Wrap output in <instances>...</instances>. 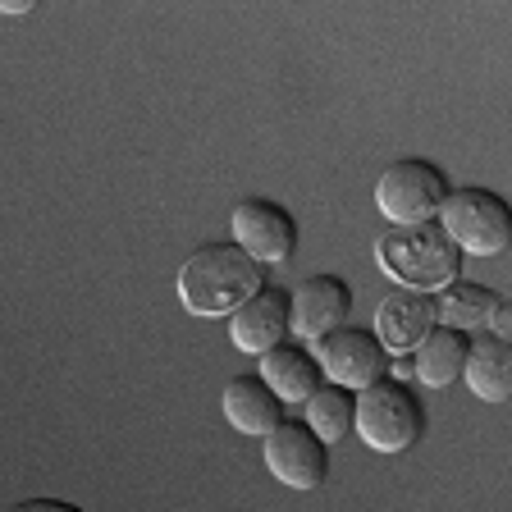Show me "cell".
Instances as JSON below:
<instances>
[{"instance_id":"cell-16","label":"cell","mask_w":512,"mask_h":512,"mask_svg":"<svg viewBox=\"0 0 512 512\" xmlns=\"http://www.w3.org/2000/svg\"><path fill=\"white\" fill-rule=\"evenodd\" d=\"M439 325H448V330H490L494 325V311H499V293L485 284H467V279H458L453 288H444L439 293Z\"/></svg>"},{"instance_id":"cell-1","label":"cell","mask_w":512,"mask_h":512,"mask_svg":"<svg viewBox=\"0 0 512 512\" xmlns=\"http://www.w3.org/2000/svg\"><path fill=\"white\" fill-rule=\"evenodd\" d=\"M266 288V266L238 243H202L179 270V302L202 320L234 316Z\"/></svg>"},{"instance_id":"cell-17","label":"cell","mask_w":512,"mask_h":512,"mask_svg":"<svg viewBox=\"0 0 512 512\" xmlns=\"http://www.w3.org/2000/svg\"><path fill=\"white\" fill-rule=\"evenodd\" d=\"M307 426L316 430L325 444L348 439L352 430H357V394H352V389H343V384L325 380L316 394H311V403H307Z\"/></svg>"},{"instance_id":"cell-11","label":"cell","mask_w":512,"mask_h":512,"mask_svg":"<svg viewBox=\"0 0 512 512\" xmlns=\"http://www.w3.org/2000/svg\"><path fill=\"white\" fill-rule=\"evenodd\" d=\"M435 325H439V302L430 293L398 288L394 298H384L380 311H375V334H380L384 352H398V357L421 348L435 334Z\"/></svg>"},{"instance_id":"cell-19","label":"cell","mask_w":512,"mask_h":512,"mask_svg":"<svg viewBox=\"0 0 512 512\" xmlns=\"http://www.w3.org/2000/svg\"><path fill=\"white\" fill-rule=\"evenodd\" d=\"M494 334H503V339H512V293L508 298H499V311H494Z\"/></svg>"},{"instance_id":"cell-9","label":"cell","mask_w":512,"mask_h":512,"mask_svg":"<svg viewBox=\"0 0 512 512\" xmlns=\"http://www.w3.org/2000/svg\"><path fill=\"white\" fill-rule=\"evenodd\" d=\"M288 334H293V293H284V288L266 284L243 311L229 316V339H234V348L247 352V357L275 352Z\"/></svg>"},{"instance_id":"cell-4","label":"cell","mask_w":512,"mask_h":512,"mask_svg":"<svg viewBox=\"0 0 512 512\" xmlns=\"http://www.w3.org/2000/svg\"><path fill=\"white\" fill-rule=\"evenodd\" d=\"M426 430V412L416 394L398 380H380L357 394V435L375 453H407Z\"/></svg>"},{"instance_id":"cell-18","label":"cell","mask_w":512,"mask_h":512,"mask_svg":"<svg viewBox=\"0 0 512 512\" xmlns=\"http://www.w3.org/2000/svg\"><path fill=\"white\" fill-rule=\"evenodd\" d=\"M10 512H83L78 503H64V499H23L14 503Z\"/></svg>"},{"instance_id":"cell-3","label":"cell","mask_w":512,"mask_h":512,"mask_svg":"<svg viewBox=\"0 0 512 512\" xmlns=\"http://www.w3.org/2000/svg\"><path fill=\"white\" fill-rule=\"evenodd\" d=\"M439 224L462 256H499L512 247V206L490 188H453Z\"/></svg>"},{"instance_id":"cell-12","label":"cell","mask_w":512,"mask_h":512,"mask_svg":"<svg viewBox=\"0 0 512 512\" xmlns=\"http://www.w3.org/2000/svg\"><path fill=\"white\" fill-rule=\"evenodd\" d=\"M220 407H224V421L238 435H252V439H266L284 421V398L261 375H234V380L224 384Z\"/></svg>"},{"instance_id":"cell-20","label":"cell","mask_w":512,"mask_h":512,"mask_svg":"<svg viewBox=\"0 0 512 512\" xmlns=\"http://www.w3.org/2000/svg\"><path fill=\"white\" fill-rule=\"evenodd\" d=\"M0 10H5V14H28V10H32V0H5Z\"/></svg>"},{"instance_id":"cell-8","label":"cell","mask_w":512,"mask_h":512,"mask_svg":"<svg viewBox=\"0 0 512 512\" xmlns=\"http://www.w3.org/2000/svg\"><path fill=\"white\" fill-rule=\"evenodd\" d=\"M234 224V243L243 247L247 256H256L261 266H284L293 247H298V224L279 202H266V197H247V202L234 206L229 215Z\"/></svg>"},{"instance_id":"cell-10","label":"cell","mask_w":512,"mask_h":512,"mask_svg":"<svg viewBox=\"0 0 512 512\" xmlns=\"http://www.w3.org/2000/svg\"><path fill=\"white\" fill-rule=\"evenodd\" d=\"M348 311H352V288L339 275H311L293 288V334L302 343H320L334 330H343Z\"/></svg>"},{"instance_id":"cell-13","label":"cell","mask_w":512,"mask_h":512,"mask_svg":"<svg viewBox=\"0 0 512 512\" xmlns=\"http://www.w3.org/2000/svg\"><path fill=\"white\" fill-rule=\"evenodd\" d=\"M462 380H467V389L480 403H508L512 398V339H503L494 330L476 334Z\"/></svg>"},{"instance_id":"cell-6","label":"cell","mask_w":512,"mask_h":512,"mask_svg":"<svg viewBox=\"0 0 512 512\" xmlns=\"http://www.w3.org/2000/svg\"><path fill=\"white\" fill-rule=\"evenodd\" d=\"M261 458L266 471L288 485V490H320L325 476H330V453H325V439L307 426V421H279L266 439H261Z\"/></svg>"},{"instance_id":"cell-14","label":"cell","mask_w":512,"mask_h":512,"mask_svg":"<svg viewBox=\"0 0 512 512\" xmlns=\"http://www.w3.org/2000/svg\"><path fill=\"white\" fill-rule=\"evenodd\" d=\"M261 380L284 398V407H298V403H311V394L325 384V371H320V362L307 348H298V343H279L275 352L261 357Z\"/></svg>"},{"instance_id":"cell-5","label":"cell","mask_w":512,"mask_h":512,"mask_svg":"<svg viewBox=\"0 0 512 512\" xmlns=\"http://www.w3.org/2000/svg\"><path fill=\"white\" fill-rule=\"evenodd\" d=\"M448 179L430 160H394L375 183V206L389 224H426L444 215Z\"/></svg>"},{"instance_id":"cell-7","label":"cell","mask_w":512,"mask_h":512,"mask_svg":"<svg viewBox=\"0 0 512 512\" xmlns=\"http://www.w3.org/2000/svg\"><path fill=\"white\" fill-rule=\"evenodd\" d=\"M316 362H320V371H325L330 384H343V389H352V394H362V389H371V384L384 380V371H389V352H384L380 334L357 330V325H343V330H334L330 339L316 343Z\"/></svg>"},{"instance_id":"cell-2","label":"cell","mask_w":512,"mask_h":512,"mask_svg":"<svg viewBox=\"0 0 512 512\" xmlns=\"http://www.w3.org/2000/svg\"><path fill=\"white\" fill-rule=\"evenodd\" d=\"M375 266L394 279L398 288H407V293H430L435 298V293L458 284L462 252L439 220L394 224L375 243Z\"/></svg>"},{"instance_id":"cell-15","label":"cell","mask_w":512,"mask_h":512,"mask_svg":"<svg viewBox=\"0 0 512 512\" xmlns=\"http://www.w3.org/2000/svg\"><path fill=\"white\" fill-rule=\"evenodd\" d=\"M467 352H471V339L462 330H435L421 348H416L412 366H416V380L426 389H448L453 380H462L467 371Z\"/></svg>"}]
</instances>
